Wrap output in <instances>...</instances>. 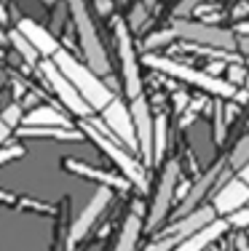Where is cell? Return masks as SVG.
<instances>
[{
	"mask_svg": "<svg viewBox=\"0 0 249 251\" xmlns=\"http://www.w3.org/2000/svg\"><path fill=\"white\" fill-rule=\"evenodd\" d=\"M54 64L62 70L64 75H67V80L73 83L75 88H78V94L86 99V104L91 107V110H99V112H102L105 107H108L110 101L115 99V97H112V91H110V86H105V83L99 80V75L94 73L88 64L75 62L73 53H67V51L59 49V51L54 53Z\"/></svg>",
	"mask_w": 249,
	"mask_h": 251,
	"instance_id": "6da1fadb",
	"label": "cell"
},
{
	"mask_svg": "<svg viewBox=\"0 0 249 251\" xmlns=\"http://www.w3.org/2000/svg\"><path fill=\"white\" fill-rule=\"evenodd\" d=\"M67 8L70 16L75 22V29H78V40L83 46V53H86V64L94 70L97 75H108L110 73V62H108V53H105L102 43H99V35L94 29V22L88 16V8L83 0H67Z\"/></svg>",
	"mask_w": 249,
	"mask_h": 251,
	"instance_id": "7a4b0ae2",
	"label": "cell"
},
{
	"mask_svg": "<svg viewBox=\"0 0 249 251\" xmlns=\"http://www.w3.org/2000/svg\"><path fill=\"white\" fill-rule=\"evenodd\" d=\"M147 64L153 70H161L164 75H171L177 80H185L191 86H198V88H206L209 94H217V97H233L236 94V86L217 75H209V73H201V70H193L182 62H174V59H166V56H147Z\"/></svg>",
	"mask_w": 249,
	"mask_h": 251,
	"instance_id": "3957f363",
	"label": "cell"
},
{
	"mask_svg": "<svg viewBox=\"0 0 249 251\" xmlns=\"http://www.w3.org/2000/svg\"><path fill=\"white\" fill-rule=\"evenodd\" d=\"M83 131H86V134L99 145V150H102V152L112 160V163H115L118 169L123 171V176H126L129 184H134V187L145 190L147 179H145V171H142V166H139L126 150H121V147H118V139H115V136H110V139H108L105 134H99V128H97V123H94V121H86V123H83Z\"/></svg>",
	"mask_w": 249,
	"mask_h": 251,
	"instance_id": "277c9868",
	"label": "cell"
},
{
	"mask_svg": "<svg viewBox=\"0 0 249 251\" xmlns=\"http://www.w3.org/2000/svg\"><path fill=\"white\" fill-rule=\"evenodd\" d=\"M171 29L180 40H191V43H201L220 51H239V38L228 29L209 27V25H201V22H185V19H174Z\"/></svg>",
	"mask_w": 249,
	"mask_h": 251,
	"instance_id": "5b68a950",
	"label": "cell"
},
{
	"mask_svg": "<svg viewBox=\"0 0 249 251\" xmlns=\"http://www.w3.org/2000/svg\"><path fill=\"white\" fill-rule=\"evenodd\" d=\"M43 75H46L49 86L54 88V94L62 99V104L67 107L70 112H75L78 118H88V115H91V107L86 104V99L81 97L78 88L67 80V75H64L54 62H43Z\"/></svg>",
	"mask_w": 249,
	"mask_h": 251,
	"instance_id": "8992f818",
	"label": "cell"
},
{
	"mask_svg": "<svg viewBox=\"0 0 249 251\" xmlns=\"http://www.w3.org/2000/svg\"><path fill=\"white\" fill-rule=\"evenodd\" d=\"M115 38H118V56H121V73H123V83H126V94L129 99H137L142 97V80H139V64H137V56H134V46H132V38H129V27L118 25Z\"/></svg>",
	"mask_w": 249,
	"mask_h": 251,
	"instance_id": "52a82bcc",
	"label": "cell"
},
{
	"mask_svg": "<svg viewBox=\"0 0 249 251\" xmlns=\"http://www.w3.org/2000/svg\"><path fill=\"white\" fill-rule=\"evenodd\" d=\"M177 176H180V166H177L174 160L166 163V169L161 174V182H158V190H156V198H153L150 219H147V227H150V230H156V227L164 222L166 211H169L171 198H174V190H177Z\"/></svg>",
	"mask_w": 249,
	"mask_h": 251,
	"instance_id": "ba28073f",
	"label": "cell"
},
{
	"mask_svg": "<svg viewBox=\"0 0 249 251\" xmlns=\"http://www.w3.org/2000/svg\"><path fill=\"white\" fill-rule=\"evenodd\" d=\"M132 118L134 131H137V150L147 163H153V131H156V118L150 115V104L145 97L132 99Z\"/></svg>",
	"mask_w": 249,
	"mask_h": 251,
	"instance_id": "9c48e42d",
	"label": "cell"
},
{
	"mask_svg": "<svg viewBox=\"0 0 249 251\" xmlns=\"http://www.w3.org/2000/svg\"><path fill=\"white\" fill-rule=\"evenodd\" d=\"M102 115H105V126H110V134L118 142H123L126 147H137V131H134L132 110H126L121 104V99H112L102 110Z\"/></svg>",
	"mask_w": 249,
	"mask_h": 251,
	"instance_id": "30bf717a",
	"label": "cell"
},
{
	"mask_svg": "<svg viewBox=\"0 0 249 251\" xmlns=\"http://www.w3.org/2000/svg\"><path fill=\"white\" fill-rule=\"evenodd\" d=\"M112 198V193L108 187H99V193L94 195L91 201H88V206L83 208V211L78 214V219L73 222V227H70V238H67V243L73 246V243H78L83 235H86L88 230L94 227V222H97L99 217H102V211L108 208V203Z\"/></svg>",
	"mask_w": 249,
	"mask_h": 251,
	"instance_id": "8fae6325",
	"label": "cell"
},
{
	"mask_svg": "<svg viewBox=\"0 0 249 251\" xmlns=\"http://www.w3.org/2000/svg\"><path fill=\"white\" fill-rule=\"evenodd\" d=\"M215 219H217V211H215V208H195V211H191V214H185V217L177 219V225H171L169 232H166L164 238H169V241H174V243H182L185 238H191L193 232L204 230V227L212 225ZM174 249H177V246H174Z\"/></svg>",
	"mask_w": 249,
	"mask_h": 251,
	"instance_id": "7c38bea8",
	"label": "cell"
},
{
	"mask_svg": "<svg viewBox=\"0 0 249 251\" xmlns=\"http://www.w3.org/2000/svg\"><path fill=\"white\" fill-rule=\"evenodd\" d=\"M249 201V184L244 179H230V182H225L220 190H217L215 195V211L220 214V217H230L233 211H239L241 206Z\"/></svg>",
	"mask_w": 249,
	"mask_h": 251,
	"instance_id": "4fadbf2b",
	"label": "cell"
},
{
	"mask_svg": "<svg viewBox=\"0 0 249 251\" xmlns=\"http://www.w3.org/2000/svg\"><path fill=\"white\" fill-rule=\"evenodd\" d=\"M16 29H19V32L25 35L29 43L35 46V51L43 53V56H54V53L59 51V40L49 32V29H43L40 25H35L32 19H19Z\"/></svg>",
	"mask_w": 249,
	"mask_h": 251,
	"instance_id": "5bb4252c",
	"label": "cell"
},
{
	"mask_svg": "<svg viewBox=\"0 0 249 251\" xmlns=\"http://www.w3.org/2000/svg\"><path fill=\"white\" fill-rule=\"evenodd\" d=\"M222 174V166L217 163V166H212V169H206V174L204 176H198V182L191 187V193L182 198V203H180V217H185V214H191V211H195L198 208V203L206 198V193H209L212 187H215V182H217V176Z\"/></svg>",
	"mask_w": 249,
	"mask_h": 251,
	"instance_id": "9a60e30c",
	"label": "cell"
},
{
	"mask_svg": "<svg viewBox=\"0 0 249 251\" xmlns=\"http://www.w3.org/2000/svg\"><path fill=\"white\" fill-rule=\"evenodd\" d=\"M225 230H228V219H215V222L206 225L204 230L193 232L191 238H185L182 243H177L174 251H204L206 246H212V243H215Z\"/></svg>",
	"mask_w": 249,
	"mask_h": 251,
	"instance_id": "2e32d148",
	"label": "cell"
},
{
	"mask_svg": "<svg viewBox=\"0 0 249 251\" xmlns=\"http://www.w3.org/2000/svg\"><path fill=\"white\" fill-rule=\"evenodd\" d=\"M139 232H142V219H139L137 211H132L121 227V238H118V243H115V251H134Z\"/></svg>",
	"mask_w": 249,
	"mask_h": 251,
	"instance_id": "e0dca14e",
	"label": "cell"
},
{
	"mask_svg": "<svg viewBox=\"0 0 249 251\" xmlns=\"http://www.w3.org/2000/svg\"><path fill=\"white\" fill-rule=\"evenodd\" d=\"M25 121H27V126H62V128H70L67 118H64L62 112H56L54 107H49V104H40L38 110L29 112Z\"/></svg>",
	"mask_w": 249,
	"mask_h": 251,
	"instance_id": "ac0fdd59",
	"label": "cell"
},
{
	"mask_svg": "<svg viewBox=\"0 0 249 251\" xmlns=\"http://www.w3.org/2000/svg\"><path fill=\"white\" fill-rule=\"evenodd\" d=\"M19 134L22 136H56V139H78L81 136L70 128H62V126H27Z\"/></svg>",
	"mask_w": 249,
	"mask_h": 251,
	"instance_id": "d6986e66",
	"label": "cell"
},
{
	"mask_svg": "<svg viewBox=\"0 0 249 251\" xmlns=\"http://www.w3.org/2000/svg\"><path fill=\"white\" fill-rule=\"evenodd\" d=\"M64 166H70L73 171H78V174L83 176H91V179H102L105 184H112V187H118V184H123L118 176H110V174H102V171H94L91 166H86V163H75V160H64Z\"/></svg>",
	"mask_w": 249,
	"mask_h": 251,
	"instance_id": "ffe728a7",
	"label": "cell"
},
{
	"mask_svg": "<svg viewBox=\"0 0 249 251\" xmlns=\"http://www.w3.org/2000/svg\"><path fill=\"white\" fill-rule=\"evenodd\" d=\"M8 40H11V43H14V46H16V51H19L22 56H25V62L35 64V59H38V51H35V46L29 43V40H27L25 35L19 32V29H14V32L8 35Z\"/></svg>",
	"mask_w": 249,
	"mask_h": 251,
	"instance_id": "44dd1931",
	"label": "cell"
},
{
	"mask_svg": "<svg viewBox=\"0 0 249 251\" xmlns=\"http://www.w3.org/2000/svg\"><path fill=\"white\" fill-rule=\"evenodd\" d=\"M166 150V118H156V131H153V160H161Z\"/></svg>",
	"mask_w": 249,
	"mask_h": 251,
	"instance_id": "7402d4cb",
	"label": "cell"
},
{
	"mask_svg": "<svg viewBox=\"0 0 249 251\" xmlns=\"http://www.w3.org/2000/svg\"><path fill=\"white\" fill-rule=\"evenodd\" d=\"M249 163V134L241 136V142L233 147V155H230V166L233 169H244Z\"/></svg>",
	"mask_w": 249,
	"mask_h": 251,
	"instance_id": "603a6c76",
	"label": "cell"
},
{
	"mask_svg": "<svg viewBox=\"0 0 249 251\" xmlns=\"http://www.w3.org/2000/svg\"><path fill=\"white\" fill-rule=\"evenodd\" d=\"M147 14H150V8H147V5H142V3H137L132 8V14H129V29H134V32H137V29H142V25H145L147 22Z\"/></svg>",
	"mask_w": 249,
	"mask_h": 251,
	"instance_id": "cb8c5ba5",
	"label": "cell"
},
{
	"mask_svg": "<svg viewBox=\"0 0 249 251\" xmlns=\"http://www.w3.org/2000/svg\"><path fill=\"white\" fill-rule=\"evenodd\" d=\"M174 38H177L174 29H169V32H156V35H150V38H147L145 49H147V51H153V49H158V46H166L169 40H174Z\"/></svg>",
	"mask_w": 249,
	"mask_h": 251,
	"instance_id": "d4e9b609",
	"label": "cell"
},
{
	"mask_svg": "<svg viewBox=\"0 0 249 251\" xmlns=\"http://www.w3.org/2000/svg\"><path fill=\"white\" fill-rule=\"evenodd\" d=\"M0 118H3V121L8 123L11 128H14V126H19V121H22V107H19V104H8V107H5V112H3Z\"/></svg>",
	"mask_w": 249,
	"mask_h": 251,
	"instance_id": "484cf974",
	"label": "cell"
},
{
	"mask_svg": "<svg viewBox=\"0 0 249 251\" xmlns=\"http://www.w3.org/2000/svg\"><path fill=\"white\" fill-rule=\"evenodd\" d=\"M204 3V0H180V5L174 8V16L177 19H182V16H188V14H193L198 5Z\"/></svg>",
	"mask_w": 249,
	"mask_h": 251,
	"instance_id": "4316f807",
	"label": "cell"
},
{
	"mask_svg": "<svg viewBox=\"0 0 249 251\" xmlns=\"http://www.w3.org/2000/svg\"><path fill=\"white\" fill-rule=\"evenodd\" d=\"M228 225H233V227H249V208H239V211H233L228 217Z\"/></svg>",
	"mask_w": 249,
	"mask_h": 251,
	"instance_id": "83f0119b",
	"label": "cell"
},
{
	"mask_svg": "<svg viewBox=\"0 0 249 251\" xmlns=\"http://www.w3.org/2000/svg\"><path fill=\"white\" fill-rule=\"evenodd\" d=\"M22 155H25V147H19V145L3 147V150H0V166L8 163V160H14V158H22Z\"/></svg>",
	"mask_w": 249,
	"mask_h": 251,
	"instance_id": "f1b7e54d",
	"label": "cell"
},
{
	"mask_svg": "<svg viewBox=\"0 0 249 251\" xmlns=\"http://www.w3.org/2000/svg\"><path fill=\"white\" fill-rule=\"evenodd\" d=\"M222 136H225V121H222V107L217 104V110H215V139L222 142Z\"/></svg>",
	"mask_w": 249,
	"mask_h": 251,
	"instance_id": "f546056e",
	"label": "cell"
},
{
	"mask_svg": "<svg viewBox=\"0 0 249 251\" xmlns=\"http://www.w3.org/2000/svg\"><path fill=\"white\" fill-rule=\"evenodd\" d=\"M241 80H244V67H230L228 70V83L236 86V83H241Z\"/></svg>",
	"mask_w": 249,
	"mask_h": 251,
	"instance_id": "4dcf8cb0",
	"label": "cell"
},
{
	"mask_svg": "<svg viewBox=\"0 0 249 251\" xmlns=\"http://www.w3.org/2000/svg\"><path fill=\"white\" fill-rule=\"evenodd\" d=\"M177 246V243L174 241H169V238H164V241H158V243H153V246L150 249H147V251H171V249H174Z\"/></svg>",
	"mask_w": 249,
	"mask_h": 251,
	"instance_id": "1f68e13d",
	"label": "cell"
},
{
	"mask_svg": "<svg viewBox=\"0 0 249 251\" xmlns=\"http://www.w3.org/2000/svg\"><path fill=\"white\" fill-rule=\"evenodd\" d=\"M8 134H11V126L3 121V118H0V145H3L5 139H8Z\"/></svg>",
	"mask_w": 249,
	"mask_h": 251,
	"instance_id": "d6a6232c",
	"label": "cell"
},
{
	"mask_svg": "<svg viewBox=\"0 0 249 251\" xmlns=\"http://www.w3.org/2000/svg\"><path fill=\"white\" fill-rule=\"evenodd\" d=\"M110 8H112L110 0H97V11H99V14H110Z\"/></svg>",
	"mask_w": 249,
	"mask_h": 251,
	"instance_id": "836d02e7",
	"label": "cell"
},
{
	"mask_svg": "<svg viewBox=\"0 0 249 251\" xmlns=\"http://www.w3.org/2000/svg\"><path fill=\"white\" fill-rule=\"evenodd\" d=\"M239 51L241 53H249V38H239Z\"/></svg>",
	"mask_w": 249,
	"mask_h": 251,
	"instance_id": "e575fe53",
	"label": "cell"
},
{
	"mask_svg": "<svg viewBox=\"0 0 249 251\" xmlns=\"http://www.w3.org/2000/svg\"><path fill=\"white\" fill-rule=\"evenodd\" d=\"M239 176H241V179H244V182L249 184V163L244 166V169H239Z\"/></svg>",
	"mask_w": 249,
	"mask_h": 251,
	"instance_id": "d590c367",
	"label": "cell"
},
{
	"mask_svg": "<svg viewBox=\"0 0 249 251\" xmlns=\"http://www.w3.org/2000/svg\"><path fill=\"white\" fill-rule=\"evenodd\" d=\"M139 3H142V5H147V8H153V5L158 3V0H139Z\"/></svg>",
	"mask_w": 249,
	"mask_h": 251,
	"instance_id": "8d00e7d4",
	"label": "cell"
},
{
	"mask_svg": "<svg viewBox=\"0 0 249 251\" xmlns=\"http://www.w3.org/2000/svg\"><path fill=\"white\" fill-rule=\"evenodd\" d=\"M239 251H247V241H244V235L239 238Z\"/></svg>",
	"mask_w": 249,
	"mask_h": 251,
	"instance_id": "74e56055",
	"label": "cell"
},
{
	"mask_svg": "<svg viewBox=\"0 0 249 251\" xmlns=\"http://www.w3.org/2000/svg\"><path fill=\"white\" fill-rule=\"evenodd\" d=\"M239 29H241V32H244V35H249V22H247V25H241Z\"/></svg>",
	"mask_w": 249,
	"mask_h": 251,
	"instance_id": "f35d334b",
	"label": "cell"
},
{
	"mask_svg": "<svg viewBox=\"0 0 249 251\" xmlns=\"http://www.w3.org/2000/svg\"><path fill=\"white\" fill-rule=\"evenodd\" d=\"M0 22H5V11H3V5H0Z\"/></svg>",
	"mask_w": 249,
	"mask_h": 251,
	"instance_id": "ab89813d",
	"label": "cell"
},
{
	"mask_svg": "<svg viewBox=\"0 0 249 251\" xmlns=\"http://www.w3.org/2000/svg\"><path fill=\"white\" fill-rule=\"evenodd\" d=\"M3 80H5V75H3V73H0V88H3Z\"/></svg>",
	"mask_w": 249,
	"mask_h": 251,
	"instance_id": "60d3db41",
	"label": "cell"
},
{
	"mask_svg": "<svg viewBox=\"0 0 249 251\" xmlns=\"http://www.w3.org/2000/svg\"><path fill=\"white\" fill-rule=\"evenodd\" d=\"M3 40H5V35H0V43H3Z\"/></svg>",
	"mask_w": 249,
	"mask_h": 251,
	"instance_id": "b9f144b4",
	"label": "cell"
}]
</instances>
